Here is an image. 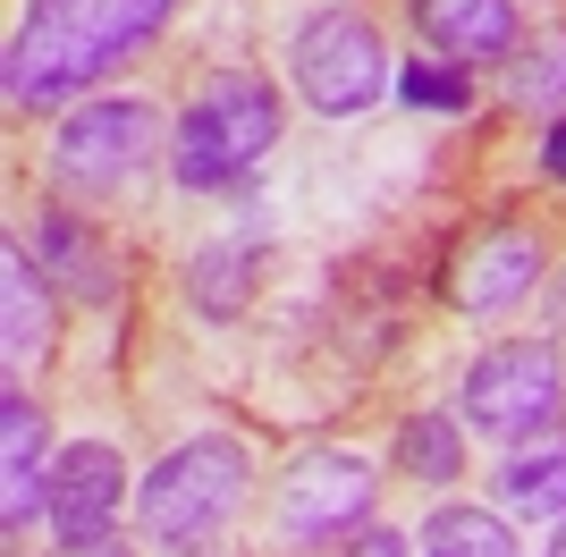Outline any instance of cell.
I'll list each match as a JSON object with an SVG mask.
<instances>
[{"instance_id":"cell-1","label":"cell","mask_w":566,"mask_h":557,"mask_svg":"<svg viewBox=\"0 0 566 557\" xmlns=\"http://www.w3.org/2000/svg\"><path fill=\"white\" fill-rule=\"evenodd\" d=\"M178 18V0H18L9 51H0V93L9 111H76L102 76L153 51Z\"/></svg>"},{"instance_id":"cell-2","label":"cell","mask_w":566,"mask_h":557,"mask_svg":"<svg viewBox=\"0 0 566 557\" xmlns=\"http://www.w3.org/2000/svg\"><path fill=\"white\" fill-rule=\"evenodd\" d=\"M245 490H254V448L229 440V431H195L136 473L127 515H136V540L153 557H220Z\"/></svg>"},{"instance_id":"cell-3","label":"cell","mask_w":566,"mask_h":557,"mask_svg":"<svg viewBox=\"0 0 566 557\" xmlns=\"http://www.w3.org/2000/svg\"><path fill=\"white\" fill-rule=\"evenodd\" d=\"M287 127V102L280 85L262 69H220L203 76L187 111L169 118V178L187 186V195H229L245 186L262 161H271V144Z\"/></svg>"},{"instance_id":"cell-4","label":"cell","mask_w":566,"mask_h":557,"mask_svg":"<svg viewBox=\"0 0 566 557\" xmlns=\"http://www.w3.org/2000/svg\"><path fill=\"white\" fill-rule=\"evenodd\" d=\"M153 161H169V118L144 93H85L76 111H60V127L43 144V169L69 203H111Z\"/></svg>"},{"instance_id":"cell-5","label":"cell","mask_w":566,"mask_h":557,"mask_svg":"<svg viewBox=\"0 0 566 557\" xmlns=\"http://www.w3.org/2000/svg\"><path fill=\"white\" fill-rule=\"evenodd\" d=\"M287 93L313 118H364L373 102H389L398 60H389V34H380L373 9H355V0L305 9L296 34H287Z\"/></svg>"},{"instance_id":"cell-6","label":"cell","mask_w":566,"mask_h":557,"mask_svg":"<svg viewBox=\"0 0 566 557\" xmlns=\"http://www.w3.org/2000/svg\"><path fill=\"white\" fill-rule=\"evenodd\" d=\"M457 414H465V431H482V440H499V448L549 440L566 422L558 347H549V338H499V347H482L465 364V380H457Z\"/></svg>"},{"instance_id":"cell-7","label":"cell","mask_w":566,"mask_h":557,"mask_svg":"<svg viewBox=\"0 0 566 557\" xmlns=\"http://www.w3.org/2000/svg\"><path fill=\"white\" fill-rule=\"evenodd\" d=\"M380 464L364 448H305L271 482V549H322V540H355L373 524Z\"/></svg>"},{"instance_id":"cell-8","label":"cell","mask_w":566,"mask_h":557,"mask_svg":"<svg viewBox=\"0 0 566 557\" xmlns=\"http://www.w3.org/2000/svg\"><path fill=\"white\" fill-rule=\"evenodd\" d=\"M136 507V473L111 440H69L51 456V507L43 524L60 540H94V533H118V515Z\"/></svg>"},{"instance_id":"cell-9","label":"cell","mask_w":566,"mask_h":557,"mask_svg":"<svg viewBox=\"0 0 566 557\" xmlns=\"http://www.w3.org/2000/svg\"><path fill=\"white\" fill-rule=\"evenodd\" d=\"M542 271H549L542 237L524 229V220H491V229L449 262V304H457V313H473V322H491V313H507V304L533 296Z\"/></svg>"},{"instance_id":"cell-10","label":"cell","mask_w":566,"mask_h":557,"mask_svg":"<svg viewBox=\"0 0 566 557\" xmlns=\"http://www.w3.org/2000/svg\"><path fill=\"white\" fill-rule=\"evenodd\" d=\"M43 507H51V422L25 380H9L0 389V533L25 540Z\"/></svg>"},{"instance_id":"cell-11","label":"cell","mask_w":566,"mask_h":557,"mask_svg":"<svg viewBox=\"0 0 566 557\" xmlns=\"http://www.w3.org/2000/svg\"><path fill=\"white\" fill-rule=\"evenodd\" d=\"M406 18L431 60H457V69H499L524 43L516 0H406Z\"/></svg>"},{"instance_id":"cell-12","label":"cell","mask_w":566,"mask_h":557,"mask_svg":"<svg viewBox=\"0 0 566 557\" xmlns=\"http://www.w3.org/2000/svg\"><path fill=\"white\" fill-rule=\"evenodd\" d=\"M34 262H43L51 287L76 296V304L118 296V254H111V237H102V220H85V211H69V203L34 211Z\"/></svg>"},{"instance_id":"cell-13","label":"cell","mask_w":566,"mask_h":557,"mask_svg":"<svg viewBox=\"0 0 566 557\" xmlns=\"http://www.w3.org/2000/svg\"><path fill=\"white\" fill-rule=\"evenodd\" d=\"M51 355V271L34 262L25 237H0V364L25 380V364Z\"/></svg>"},{"instance_id":"cell-14","label":"cell","mask_w":566,"mask_h":557,"mask_svg":"<svg viewBox=\"0 0 566 557\" xmlns=\"http://www.w3.org/2000/svg\"><path fill=\"white\" fill-rule=\"evenodd\" d=\"M491 507L499 515H566V431L549 440H524V448H499V473H491Z\"/></svg>"},{"instance_id":"cell-15","label":"cell","mask_w":566,"mask_h":557,"mask_svg":"<svg viewBox=\"0 0 566 557\" xmlns=\"http://www.w3.org/2000/svg\"><path fill=\"white\" fill-rule=\"evenodd\" d=\"M415 549L423 557H524L516 515L473 507V498H431V515L415 524Z\"/></svg>"},{"instance_id":"cell-16","label":"cell","mask_w":566,"mask_h":557,"mask_svg":"<svg viewBox=\"0 0 566 557\" xmlns=\"http://www.w3.org/2000/svg\"><path fill=\"white\" fill-rule=\"evenodd\" d=\"M389 464H398L406 482H423V490L465 482V414H457V406H415V414L398 422Z\"/></svg>"},{"instance_id":"cell-17","label":"cell","mask_w":566,"mask_h":557,"mask_svg":"<svg viewBox=\"0 0 566 557\" xmlns=\"http://www.w3.org/2000/svg\"><path fill=\"white\" fill-rule=\"evenodd\" d=\"M499 93L516 102V111H542V118H558L566 111V25H542V34H524L507 60H499Z\"/></svg>"},{"instance_id":"cell-18","label":"cell","mask_w":566,"mask_h":557,"mask_svg":"<svg viewBox=\"0 0 566 557\" xmlns=\"http://www.w3.org/2000/svg\"><path fill=\"white\" fill-rule=\"evenodd\" d=\"M245 296H254V245L220 237V245H203V254L187 262V304L203 313V322H237Z\"/></svg>"},{"instance_id":"cell-19","label":"cell","mask_w":566,"mask_h":557,"mask_svg":"<svg viewBox=\"0 0 566 557\" xmlns=\"http://www.w3.org/2000/svg\"><path fill=\"white\" fill-rule=\"evenodd\" d=\"M398 102H415V111H440V118H457V111H473V69H457V60H398Z\"/></svg>"},{"instance_id":"cell-20","label":"cell","mask_w":566,"mask_h":557,"mask_svg":"<svg viewBox=\"0 0 566 557\" xmlns=\"http://www.w3.org/2000/svg\"><path fill=\"white\" fill-rule=\"evenodd\" d=\"M338 557H423V549H415V533H389V524H364V533H355V540H347Z\"/></svg>"},{"instance_id":"cell-21","label":"cell","mask_w":566,"mask_h":557,"mask_svg":"<svg viewBox=\"0 0 566 557\" xmlns=\"http://www.w3.org/2000/svg\"><path fill=\"white\" fill-rule=\"evenodd\" d=\"M533 161H542V178H558V186H566V111H558V118H542V153H533Z\"/></svg>"},{"instance_id":"cell-22","label":"cell","mask_w":566,"mask_h":557,"mask_svg":"<svg viewBox=\"0 0 566 557\" xmlns=\"http://www.w3.org/2000/svg\"><path fill=\"white\" fill-rule=\"evenodd\" d=\"M51 557H136V540H118V533H94V540H60Z\"/></svg>"},{"instance_id":"cell-23","label":"cell","mask_w":566,"mask_h":557,"mask_svg":"<svg viewBox=\"0 0 566 557\" xmlns=\"http://www.w3.org/2000/svg\"><path fill=\"white\" fill-rule=\"evenodd\" d=\"M549 557H566V515H558V524H549Z\"/></svg>"}]
</instances>
